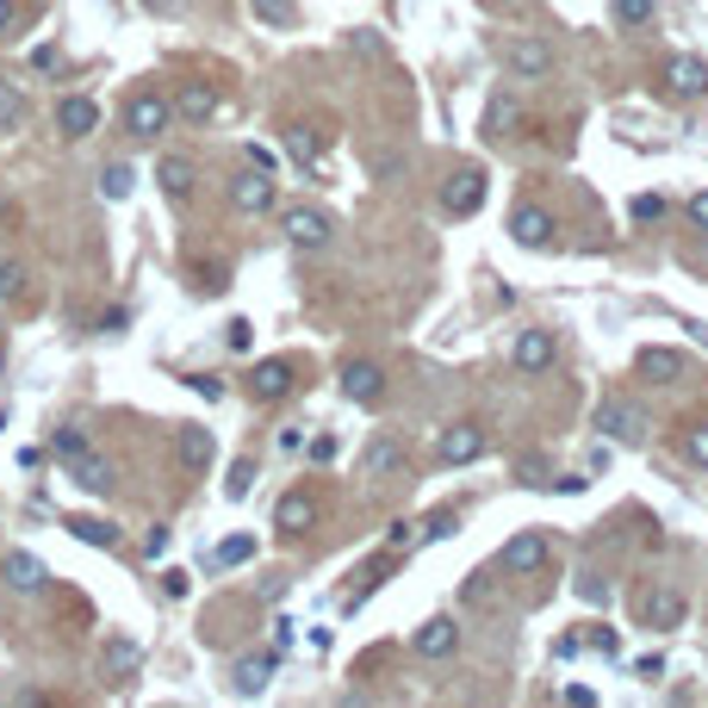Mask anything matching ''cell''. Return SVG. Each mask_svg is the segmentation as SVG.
Listing matches in <instances>:
<instances>
[{"label":"cell","instance_id":"7402d4cb","mask_svg":"<svg viewBox=\"0 0 708 708\" xmlns=\"http://www.w3.org/2000/svg\"><path fill=\"white\" fill-rule=\"evenodd\" d=\"M516 131H522V106H516V94H491V100H485V137L510 143Z\"/></svg>","mask_w":708,"mask_h":708},{"label":"cell","instance_id":"d590c367","mask_svg":"<svg viewBox=\"0 0 708 708\" xmlns=\"http://www.w3.org/2000/svg\"><path fill=\"white\" fill-rule=\"evenodd\" d=\"M684 460H690V466H708V423L684 429Z\"/></svg>","mask_w":708,"mask_h":708},{"label":"cell","instance_id":"7bdbcfd3","mask_svg":"<svg viewBox=\"0 0 708 708\" xmlns=\"http://www.w3.org/2000/svg\"><path fill=\"white\" fill-rule=\"evenodd\" d=\"M187 386H193V392H199V398H224V379H212V373H193Z\"/></svg>","mask_w":708,"mask_h":708},{"label":"cell","instance_id":"3957f363","mask_svg":"<svg viewBox=\"0 0 708 708\" xmlns=\"http://www.w3.org/2000/svg\"><path fill=\"white\" fill-rule=\"evenodd\" d=\"M330 236H336L330 212H317V205H286V243H293V249L317 255V249H330Z\"/></svg>","mask_w":708,"mask_h":708},{"label":"cell","instance_id":"74e56055","mask_svg":"<svg viewBox=\"0 0 708 708\" xmlns=\"http://www.w3.org/2000/svg\"><path fill=\"white\" fill-rule=\"evenodd\" d=\"M50 448H57V460H69V454H81V448H88V435H81V429H57V435H50Z\"/></svg>","mask_w":708,"mask_h":708},{"label":"cell","instance_id":"f5cc1de1","mask_svg":"<svg viewBox=\"0 0 708 708\" xmlns=\"http://www.w3.org/2000/svg\"><path fill=\"white\" fill-rule=\"evenodd\" d=\"M7 25H13V0H0V32H7Z\"/></svg>","mask_w":708,"mask_h":708},{"label":"cell","instance_id":"cb8c5ba5","mask_svg":"<svg viewBox=\"0 0 708 708\" xmlns=\"http://www.w3.org/2000/svg\"><path fill=\"white\" fill-rule=\"evenodd\" d=\"M249 392L261 398V404L286 398V392H293V361H261V367L249 373Z\"/></svg>","mask_w":708,"mask_h":708},{"label":"cell","instance_id":"60d3db41","mask_svg":"<svg viewBox=\"0 0 708 708\" xmlns=\"http://www.w3.org/2000/svg\"><path fill=\"white\" fill-rule=\"evenodd\" d=\"M417 535H423V529H417V522H398V529H392V553L417 547Z\"/></svg>","mask_w":708,"mask_h":708},{"label":"cell","instance_id":"603a6c76","mask_svg":"<svg viewBox=\"0 0 708 708\" xmlns=\"http://www.w3.org/2000/svg\"><path fill=\"white\" fill-rule=\"evenodd\" d=\"M174 460H181L187 472H205V466H212V429L187 423L181 435H174Z\"/></svg>","mask_w":708,"mask_h":708},{"label":"cell","instance_id":"4316f807","mask_svg":"<svg viewBox=\"0 0 708 708\" xmlns=\"http://www.w3.org/2000/svg\"><path fill=\"white\" fill-rule=\"evenodd\" d=\"M286 156L299 162V168H317V156H324L317 131H311V125H293V131H286Z\"/></svg>","mask_w":708,"mask_h":708},{"label":"cell","instance_id":"1f68e13d","mask_svg":"<svg viewBox=\"0 0 708 708\" xmlns=\"http://www.w3.org/2000/svg\"><path fill=\"white\" fill-rule=\"evenodd\" d=\"M249 491H255V460H236L230 479H224V497H230V504H243Z\"/></svg>","mask_w":708,"mask_h":708},{"label":"cell","instance_id":"30bf717a","mask_svg":"<svg viewBox=\"0 0 708 708\" xmlns=\"http://www.w3.org/2000/svg\"><path fill=\"white\" fill-rule=\"evenodd\" d=\"M0 578H7V591H19V597H38V591H44L50 584V572H44V560H38V553H7V560H0Z\"/></svg>","mask_w":708,"mask_h":708},{"label":"cell","instance_id":"4fadbf2b","mask_svg":"<svg viewBox=\"0 0 708 708\" xmlns=\"http://www.w3.org/2000/svg\"><path fill=\"white\" fill-rule=\"evenodd\" d=\"M510 236H516L522 249H553V212H541V205H516V212H510Z\"/></svg>","mask_w":708,"mask_h":708},{"label":"cell","instance_id":"836d02e7","mask_svg":"<svg viewBox=\"0 0 708 708\" xmlns=\"http://www.w3.org/2000/svg\"><path fill=\"white\" fill-rule=\"evenodd\" d=\"M249 7L268 19V25H299V7H293V0H249Z\"/></svg>","mask_w":708,"mask_h":708},{"label":"cell","instance_id":"7c38bea8","mask_svg":"<svg viewBox=\"0 0 708 708\" xmlns=\"http://www.w3.org/2000/svg\"><path fill=\"white\" fill-rule=\"evenodd\" d=\"M634 373H640L646 386H677V379H690V367H684L677 348H640V355H634Z\"/></svg>","mask_w":708,"mask_h":708},{"label":"cell","instance_id":"816d5d0a","mask_svg":"<svg viewBox=\"0 0 708 708\" xmlns=\"http://www.w3.org/2000/svg\"><path fill=\"white\" fill-rule=\"evenodd\" d=\"M348 44L367 50V57H379V38H373V32H348Z\"/></svg>","mask_w":708,"mask_h":708},{"label":"cell","instance_id":"52a82bcc","mask_svg":"<svg viewBox=\"0 0 708 708\" xmlns=\"http://www.w3.org/2000/svg\"><path fill=\"white\" fill-rule=\"evenodd\" d=\"M479 454H485V429H479V423H448L435 435V460H441V466H472Z\"/></svg>","mask_w":708,"mask_h":708},{"label":"cell","instance_id":"8992f818","mask_svg":"<svg viewBox=\"0 0 708 708\" xmlns=\"http://www.w3.org/2000/svg\"><path fill=\"white\" fill-rule=\"evenodd\" d=\"M274 199H280L274 168H249V174H236V181H230V205H236V212H249V218L274 212Z\"/></svg>","mask_w":708,"mask_h":708},{"label":"cell","instance_id":"ab89813d","mask_svg":"<svg viewBox=\"0 0 708 708\" xmlns=\"http://www.w3.org/2000/svg\"><path fill=\"white\" fill-rule=\"evenodd\" d=\"M684 218H690L696 230H708V193H690V205H684Z\"/></svg>","mask_w":708,"mask_h":708},{"label":"cell","instance_id":"11a10c76","mask_svg":"<svg viewBox=\"0 0 708 708\" xmlns=\"http://www.w3.org/2000/svg\"><path fill=\"white\" fill-rule=\"evenodd\" d=\"M702 255H708V230H702Z\"/></svg>","mask_w":708,"mask_h":708},{"label":"cell","instance_id":"f907efd6","mask_svg":"<svg viewBox=\"0 0 708 708\" xmlns=\"http://www.w3.org/2000/svg\"><path fill=\"white\" fill-rule=\"evenodd\" d=\"M566 702H584V708H591V702H597V690H591V684H566Z\"/></svg>","mask_w":708,"mask_h":708},{"label":"cell","instance_id":"ac0fdd59","mask_svg":"<svg viewBox=\"0 0 708 708\" xmlns=\"http://www.w3.org/2000/svg\"><path fill=\"white\" fill-rule=\"evenodd\" d=\"M218 112V88L212 81H187L181 94H174V119H187V125H205Z\"/></svg>","mask_w":708,"mask_h":708},{"label":"cell","instance_id":"681fc988","mask_svg":"<svg viewBox=\"0 0 708 708\" xmlns=\"http://www.w3.org/2000/svg\"><path fill=\"white\" fill-rule=\"evenodd\" d=\"M547 485H553V491H566V497H572V491H584V479H578V472H560V479H547Z\"/></svg>","mask_w":708,"mask_h":708},{"label":"cell","instance_id":"d6a6232c","mask_svg":"<svg viewBox=\"0 0 708 708\" xmlns=\"http://www.w3.org/2000/svg\"><path fill=\"white\" fill-rule=\"evenodd\" d=\"M609 13H615V25H646V19H653V0H609Z\"/></svg>","mask_w":708,"mask_h":708},{"label":"cell","instance_id":"9a60e30c","mask_svg":"<svg viewBox=\"0 0 708 708\" xmlns=\"http://www.w3.org/2000/svg\"><path fill=\"white\" fill-rule=\"evenodd\" d=\"M454 646H460V622H454V615H429L423 628H417V653H423V659H448Z\"/></svg>","mask_w":708,"mask_h":708},{"label":"cell","instance_id":"83f0119b","mask_svg":"<svg viewBox=\"0 0 708 708\" xmlns=\"http://www.w3.org/2000/svg\"><path fill=\"white\" fill-rule=\"evenodd\" d=\"M25 88H19V81H0V131H19L25 125Z\"/></svg>","mask_w":708,"mask_h":708},{"label":"cell","instance_id":"484cf974","mask_svg":"<svg viewBox=\"0 0 708 708\" xmlns=\"http://www.w3.org/2000/svg\"><path fill=\"white\" fill-rule=\"evenodd\" d=\"M63 529L81 541V547H100V553H112V547H119V529H112V522H100V516H69Z\"/></svg>","mask_w":708,"mask_h":708},{"label":"cell","instance_id":"5b68a950","mask_svg":"<svg viewBox=\"0 0 708 708\" xmlns=\"http://www.w3.org/2000/svg\"><path fill=\"white\" fill-rule=\"evenodd\" d=\"M504 69L516 81L553 75V44H547V38H510V44H504Z\"/></svg>","mask_w":708,"mask_h":708},{"label":"cell","instance_id":"8fae6325","mask_svg":"<svg viewBox=\"0 0 708 708\" xmlns=\"http://www.w3.org/2000/svg\"><path fill=\"white\" fill-rule=\"evenodd\" d=\"M665 94L671 100H702L708 94V63L702 57H671V63H665Z\"/></svg>","mask_w":708,"mask_h":708},{"label":"cell","instance_id":"ee69618b","mask_svg":"<svg viewBox=\"0 0 708 708\" xmlns=\"http://www.w3.org/2000/svg\"><path fill=\"white\" fill-rule=\"evenodd\" d=\"M659 212H665L659 193H640V199H634V218H659Z\"/></svg>","mask_w":708,"mask_h":708},{"label":"cell","instance_id":"f6af8a7d","mask_svg":"<svg viewBox=\"0 0 708 708\" xmlns=\"http://www.w3.org/2000/svg\"><path fill=\"white\" fill-rule=\"evenodd\" d=\"M466 603H491V584H485V572H472V584H466Z\"/></svg>","mask_w":708,"mask_h":708},{"label":"cell","instance_id":"6da1fadb","mask_svg":"<svg viewBox=\"0 0 708 708\" xmlns=\"http://www.w3.org/2000/svg\"><path fill=\"white\" fill-rule=\"evenodd\" d=\"M634 609H640V628L671 634V628H684V615H690V597H684L677 584H646Z\"/></svg>","mask_w":708,"mask_h":708},{"label":"cell","instance_id":"7dc6e473","mask_svg":"<svg viewBox=\"0 0 708 708\" xmlns=\"http://www.w3.org/2000/svg\"><path fill=\"white\" fill-rule=\"evenodd\" d=\"M522 479H529V485H547V460H522Z\"/></svg>","mask_w":708,"mask_h":708},{"label":"cell","instance_id":"277c9868","mask_svg":"<svg viewBox=\"0 0 708 708\" xmlns=\"http://www.w3.org/2000/svg\"><path fill=\"white\" fill-rule=\"evenodd\" d=\"M485 205V168H454L441 181V212L448 218H472Z\"/></svg>","mask_w":708,"mask_h":708},{"label":"cell","instance_id":"f546056e","mask_svg":"<svg viewBox=\"0 0 708 708\" xmlns=\"http://www.w3.org/2000/svg\"><path fill=\"white\" fill-rule=\"evenodd\" d=\"M131 187H137L131 162H106V168H100V193H106V199H131Z\"/></svg>","mask_w":708,"mask_h":708},{"label":"cell","instance_id":"9c48e42d","mask_svg":"<svg viewBox=\"0 0 708 708\" xmlns=\"http://www.w3.org/2000/svg\"><path fill=\"white\" fill-rule=\"evenodd\" d=\"M510 361H516V373H547L560 361V342H553V330H522L516 348H510Z\"/></svg>","mask_w":708,"mask_h":708},{"label":"cell","instance_id":"d6986e66","mask_svg":"<svg viewBox=\"0 0 708 708\" xmlns=\"http://www.w3.org/2000/svg\"><path fill=\"white\" fill-rule=\"evenodd\" d=\"M379 392H386V373H379L373 361H348L342 367V398H355V404H379Z\"/></svg>","mask_w":708,"mask_h":708},{"label":"cell","instance_id":"7a4b0ae2","mask_svg":"<svg viewBox=\"0 0 708 708\" xmlns=\"http://www.w3.org/2000/svg\"><path fill=\"white\" fill-rule=\"evenodd\" d=\"M168 125H174V100H162L156 88H137V94L125 100V131H131L137 143L162 137Z\"/></svg>","mask_w":708,"mask_h":708},{"label":"cell","instance_id":"4dcf8cb0","mask_svg":"<svg viewBox=\"0 0 708 708\" xmlns=\"http://www.w3.org/2000/svg\"><path fill=\"white\" fill-rule=\"evenodd\" d=\"M404 466V448H398V441H373V448H367V479H386V472H398Z\"/></svg>","mask_w":708,"mask_h":708},{"label":"cell","instance_id":"f35d334b","mask_svg":"<svg viewBox=\"0 0 708 708\" xmlns=\"http://www.w3.org/2000/svg\"><path fill=\"white\" fill-rule=\"evenodd\" d=\"M578 603L603 609V603H609V584H603V578H578Z\"/></svg>","mask_w":708,"mask_h":708},{"label":"cell","instance_id":"ffe728a7","mask_svg":"<svg viewBox=\"0 0 708 708\" xmlns=\"http://www.w3.org/2000/svg\"><path fill=\"white\" fill-rule=\"evenodd\" d=\"M541 566H547V535L529 529V535H510L504 541V572H541Z\"/></svg>","mask_w":708,"mask_h":708},{"label":"cell","instance_id":"5bb4252c","mask_svg":"<svg viewBox=\"0 0 708 708\" xmlns=\"http://www.w3.org/2000/svg\"><path fill=\"white\" fill-rule=\"evenodd\" d=\"M63 466H69V479H75L81 491H94V497H106V491H112V466H106V454H94V448L69 454Z\"/></svg>","mask_w":708,"mask_h":708},{"label":"cell","instance_id":"e0dca14e","mask_svg":"<svg viewBox=\"0 0 708 708\" xmlns=\"http://www.w3.org/2000/svg\"><path fill=\"white\" fill-rule=\"evenodd\" d=\"M57 131H63V137H94V131H100V106L88 94H69L63 106H57Z\"/></svg>","mask_w":708,"mask_h":708},{"label":"cell","instance_id":"8d00e7d4","mask_svg":"<svg viewBox=\"0 0 708 708\" xmlns=\"http://www.w3.org/2000/svg\"><path fill=\"white\" fill-rule=\"evenodd\" d=\"M137 659H143L137 640H112L106 646V665H112V671H137Z\"/></svg>","mask_w":708,"mask_h":708},{"label":"cell","instance_id":"bcb514c9","mask_svg":"<svg viewBox=\"0 0 708 708\" xmlns=\"http://www.w3.org/2000/svg\"><path fill=\"white\" fill-rule=\"evenodd\" d=\"M249 317H230V348H249Z\"/></svg>","mask_w":708,"mask_h":708},{"label":"cell","instance_id":"ba28073f","mask_svg":"<svg viewBox=\"0 0 708 708\" xmlns=\"http://www.w3.org/2000/svg\"><path fill=\"white\" fill-rule=\"evenodd\" d=\"M597 429L609 441H622V448H640V441H646V417L634 404H622V398H603V404H597Z\"/></svg>","mask_w":708,"mask_h":708},{"label":"cell","instance_id":"2e32d148","mask_svg":"<svg viewBox=\"0 0 708 708\" xmlns=\"http://www.w3.org/2000/svg\"><path fill=\"white\" fill-rule=\"evenodd\" d=\"M274 653H249V659H236V671H230V684H236V696H268V684H274Z\"/></svg>","mask_w":708,"mask_h":708},{"label":"cell","instance_id":"c3c4849f","mask_svg":"<svg viewBox=\"0 0 708 708\" xmlns=\"http://www.w3.org/2000/svg\"><path fill=\"white\" fill-rule=\"evenodd\" d=\"M162 547H168V529H150V535H143V553H150V560H156Z\"/></svg>","mask_w":708,"mask_h":708},{"label":"cell","instance_id":"e575fe53","mask_svg":"<svg viewBox=\"0 0 708 708\" xmlns=\"http://www.w3.org/2000/svg\"><path fill=\"white\" fill-rule=\"evenodd\" d=\"M25 293V268L19 261H0V305H13Z\"/></svg>","mask_w":708,"mask_h":708},{"label":"cell","instance_id":"44dd1931","mask_svg":"<svg viewBox=\"0 0 708 708\" xmlns=\"http://www.w3.org/2000/svg\"><path fill=\"white\" fill-rule=\"evenodd\" d=\"M317 522V504H311V491H286L280 504H274V529L280 535H305Z\"/></svg>","mask_w":708,"mask_h":708},{"label":"cell","instance_id":"d4e9b609","mask_svg":"<svg viewBox=\"0 0 708 708\" xmlns=\"http://www.w3.org/2000/svg\"><path fill=\"white\" fill-rule=\"evenodd\" d=\"M156 187L168 193L174 205H181V199L193 193V162H187V156H162V162H156Z\"/></svg>","mask_w":708,"mask_h":708},{"label":"cell","instance_id":"f1b7e54d","mask_svg":"<svg viewBox=\"0 0 708 708\" xmlns=\"http://www.w3.org/2000/svg\"><path fill=\"white\" fill-rule=\"evenodd\" d=\"M255 560V535H230V541H218V547H212V566H249Z\"/></svg>","mask_w":708,"mask_h":708},{"label":"cell","instance_id":"db71d44e","mask_svg":"<svg viewBox=\"0 0 708 708\" xmlns=\"http://www.w3.org/2000/svg\"><path fill=\"white\" fill-rule=\"evenodd\" d=\"M0 373H7V348H0Z\"/></svg>","mask_w":708,"mask_h":708},{"label":"cell","instance_id":"b9f144b4","mask_svg":"<svg viewBox=\"0 0 708 708\" xmlns=\"http://www.w3.org/2000/svg\"><path fill=\"white\" fill-rule=\"evenodd\" d=\"M454 529H460L454 516H429V522H423V535H429V541H448V535H454Z\"/></svg>","mask_w":708,"mask_h":708}]
</instances>
